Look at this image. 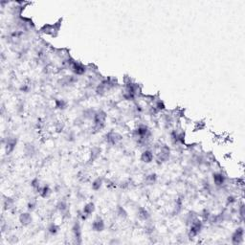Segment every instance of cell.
Instances as JSON below:
<instances>
[{"mask_svg": "<svg viewBox=\"0 0 245 245\" xmlns=\"http://www.w3.org/2000/svg\"><path fill=\"white\" fill-rule=\"evenodd\" d=\"M60 25H61L60 21L54 23V24H46L41 27L40 32L44 35L51 36L52 37H56L59 35V32L60 30Z\"/></svg>", "mask_w": 245, "mask_h": 245, "instance_id": "cell-1", "label": "cell"}, {"mask_svg": "<svg viewBox=\"0 0 245 245\" xmlns=\"http://www.w3.org/2000/svg\"><path fill=\"white\" fill-rule=\"evenodd\" d=\"M203 228V222L202 220H199V218H196L193 222L189 225V238H194L198 235Z\"/></svg>", "mask_w": 245, "mask_h": 245, "instance_id": "cell-2", "label": "cell"}, {"mask_svg": "<svg viewBox=\"0 0 245 245\" xmlns=\"http://www.w3.org/2000/svg\"><path fill=\"white\" fill-rule=\"evenodd\" d=\"M170 151L168 146H160L159 147V151L157 153V161L159 163L166 162L170 159Z\"/></svg>", "mask_w": 245, "mask_h": 245, "instance_id": "cell-3", "label": "cell"}, {"mask_svg": "<svg viewBox=\"0 0 245 245\" xmlns=\"http://www.w3.org/2000/svg\"><path fill=\"white\" fill-rule=\"evenodd\" d=\"M70 69L74 73L75 76H82V75H83L86 72V70H87V67H86L85 65H83L82 63H81V62H78L76 60H73L72 64H71Z\"/></svg>", "mask_w": 245, "mask_h": 245, "instance_id": "cell-4", "label": "cell"}, {"mask_svg": "<svg viewBox=\"0 0 245 245\" xmlns=\"http://www.w3.org/2000/svg\"><path fill=\"white\" fill-rule=\"evenodd\" d=\"M121 141H122V136L118 132L110 131L106 134V142L110 145L115 146L117 144H119Z\"/></svg>", "mask_w": 245, "mask_h": 245, "instance_id": "cell-5", "label": "cell"}, {"mask_svg": "<svg viewBox=\"0 0 245 245\" xmlns=\"http://www.w3.org/2000/svg\"><path fill=\"white\" fill-rule=\"evenodd\" d=\"M243 236H244V231L243 228H239L236 229V231L234 233L232 236V242L234 244H239L243 241Z\"/></svg>", "mask_w": 245, "mask_h": 245, "instance_id": "cell-6", "label": "cell"}, {"mask_svg": "<svg viewBox=\"0 0 245 245\" xmlns=\"http://www.w3.org/2000/svg\"><path fill=\"white\" fill-rule=\"evenodd\" d=\"M214 183L217 187H222L224 184H226V176L222 172L214 173Z\"/></svg>", "mask_w": 245, "mask_h": 245, "instance_id": "cell-7", "label": "cell"}, {"mask_svg": "<svg viewBox=\"0 0 245 245\" xmlns=\"http://www.w3.org/2000/svg\"><path fill=\"white\" fill-rule=\"evenodd\" d=\"M105 225V221L102 220L101 217H98L94 220V222L92 224V229L95 232H101L104 231Z\"/></svg>", "mask_w": 245, "mask_h": 245, "instance_id": "cell-8", "label": "cell"}, {"mask_svg": "<svg viewBox=\"0 0 245 245\" xmlns=\"http://www.w3.org/2000/svg\"><path fill=\"white\" fill-rule=\"evenodd\" d=\"M153 158H154V155H153V152L151 151V149H146V151L141 155V160L144 163H147V164L152 162Z\"/></svg>", "mask_w": 245, "mask_h": 245, "instance_id": "cell-9", "label": "cell"}, {"mask_svg": "<svg viewBox=\"0 0 245 245\" xmlns=\"http://www.w3.org/2000/svg\"><path fill=\"white\" fill-rule=\"evenodd\" d=\"M15 145H17V139H14V138H11L9 137L7 139L6 141V144H5V147H6V152L7 154H9L11 153L14 147H15Z\"/></svg>", "mask_w": 245, "mask_h": 245, "instance_id": "cell-10", "label": "cell"}, {"mask_svg": "<svg viewBox=\"0 0 245 245\" xmlns=\"http://www.w3.org/2000/svg\"><path fill=\"white\" fill-rule=\"evenodd\" d=\"M19 221L23 226H27L32 222V216L29 212H23L19 216Z\"/></svg>", "mask_w": 245, "mask_h": 245, "instance_id": "cell-11", "label": "cell"}, {"mask_svg": "<svg viewBox=\"0 0 245 245\" xmlns=\"http://www.w3.org/2000/svg\"><path fill=\"white\" fill-rule=\"evenodd\" d=\"M73 234H74V236L76 240L77 239H82V230H81V225H80V222L78 221H76L74 226H73Z\"/></svg>", "mask_w": 245, "mask_h": 245, "instance_id": "cell-12", "label": "cell"}, {"mask_svg": "<svg viewBox=\"0 0 245 245\" xmlns=\"http://www.w3.org/2000/svg\"><path fill=\"white\" fill-rule=\"evenodd\" d=\"M24 153L27 157L32 158L36 153V147L32 144H27L24 147Z\"/></svg>", "mask_w": 245, "mask_h": 245, "instance_id": "cell-13", "label": "cell"}, {"mask_svg": "<svg viewBox=\"0 0 245 245\" xmlns=\"http://www.w3.org/2000/svg\"><path fill=\"white\" fill-rule=\"evenodd\" d=\"M94 211H95V205H94V203L86 204L85 206H84V208H83V210H82V212H84V214L86 216H88L93 214Z\"/></svg>", "mask_w": 245, "mask_h": 245, "instance_id": "cell-14", "label": "cell"}, {"mask_svg": "<svg viewBox=\"0 0 245 245\" xmlns=\"http://www.w3.org/2000/svg\"><path fill=\"white\" fill-rule=\"evenodd\" d=\"M138 216L139 217L142 219V220H148L149 217H151V215H149V212L145 209V208H140L139 209V212H138Z\"/></svg>", "mask_w": 245, "mask_h": 245, "instance_id": "cell-15", "label": "cell"}, {"mask_svg": "<svg viewBox=\"0 0 245 245\" xmlns=\"http://www.w3.org/2000/svg\"><path fill=\"white\" fill-rule=\"evenodd\" d=\"M38 193L41 197H43V198H46V197H48L51 194V189L48 186H43L38 191Z\"/></svg>", "mask_w": 245, "mask_h": 245, "instance_id": "cell-16", "label": "cell"}, {"mask_svg": "<svg viewBox=\"0 0 245 245\" xmlns=\"http://www.w3.org/2000/svg\"><path fill=\"white\" fill-rule=\"evenodd\" d=\"M55 105H56V107L58 109L64 110L67 107V105H68V102L65 100L59 99V100H56V101H55Z\"/></svg>", "mask_w": 245, "mask_h": 245, "instance_id": "cell-17", "label": "cell"}, {"mask_svg": "<svg viewBox=\"0 0 245 245\" xmlns=\"http://www.w3.org/2000/svg\"><path fill=\"white\" fill-rule=\"evenodd\" d=\"M57 208H58V210L61 212V214H64V212H66L67 210H68V205H67L66 201L61 200V201H59V202L58 203Z\"/></svg>", "mask_w": 245, "mask_h": 245, "instance_id": "cell-18", "label": "cell"}, {"mask_svg": "<svg viewBox=\"0 0 245 245\" xmlns=\"http://www.w3.org/2000/svg\"><path fill=\"white\" fill-rule=\"evenodd\" d=\"M95 114H96V111L93 109H86L85 111L83 112V118L86 120H93L94 117H95Z\"/></svg>", "mask_w": 245, "mask_h": 245, "instance_id": "cell-19", "label": "cell"}, {"mask_svg": "<svg viewBox=\"0 0 245 245\" xmlns=\"http://www.w3.org/2000/svg\"><path fill=\"white\" fill-rule=\"evenodd\" d=\"M157 180V176L155 173H151V174L147 175V177L145 178V182L147 183V185H153L155 184Z\"/></svg>", "mask_w": 245, "mask_h": 245, "instance_id": "cell-20", "label": "cell"}, {"mask_svg": "<svg viewBox=\"0 0 245 245\" xmlns=\"http://www.w3.org/2000/svg\"><path fill=\"white\" fill-rule=\"evenodd\" d=\"M102 184H104V180H102L101 178L95 179L92 183V189H94V191H99V189L101 188Z\"/></svg>", "mask_w": 245, "mask_h": 245, "instance_id": "cell-21", "label": "cell"}, {"mask_svg": "<svg viewBox=\"0 0 245 245\" xmlns=\"http://www.w3.org/2000/svg\"><path fill=\"white\" fill-rule=\"evenodd\" d=\"M100 154H101V149L99 147H93L91 149V152H90V160L91 161L96 160L97 158L100 156Z\"/></svg>", "mask_w": 245, "mask_h": 245, "instance_id": "cell-22", "label": "cell"}, {"mask_svg": "<svg viewBox=\"0 0 245 245\" xmlns=\"http://www.w3.org/2000/svg\"><path fill=\"white\" fill-rule=\"evenodd\" d=\"M14 207V201L13 199L10 198V197H7L6 199H4V208L6 210H11Z\"/></svg>", "mask_w": 245, "mask_h": 245, "instance_id": "cell-23", "label": "cell"}, {"mask_svg": "<svg viewBox=\"0 0 245 245\" xmlns=\"http://www.w3.org/2000/svg\"><path fill=\"white\" fill-rule=\"evenodd\" d=\"M117 214H118V216H119L121 218H126L128 217V212H125V210L123 208V207H118V209H117Z\"/></svg>", "mask_w": 245, "mask_h": 245, "instance_id": "cell-24", "label": "cell"}, {"mask_svg": "<svg viewBox=\"0 0 245 245\" xmlns=\"http://www.w3.org/2000/svg\"><path fill=\"white\" fill-rule=\"evenodd\" d=\"M48 231L51 235H56L58 232H59V227L56 225V224H51L48 228Z\"/></svg>", "mask_w": 245, "mask_h": 245, "instance_id": "cell-25", "label": "cell"}, {"mask_svg": "<svg viewBox=\"0 0 245 245\" xmlns=\"http://www.w3.org/2000/svg\"><path fill=\"white\" fill-rule=\"evenodd\" d=\"M36 201H35V200H31L29 203H28V210L29 211H34L35 209H36Z\"/></svg>", "mask_w": 245, "mask_h": 245, "instance_id": "cell-26", "label": "cell"}, {"mask_svg": "<svg viewBox=\"0 0 245 245\" xmlns=\"http://www.w3.org/2000/svg\"><path fill=\"white\" fill-rule=\"evenodd\" d=\"M56 129H57V131H59V132H60V131H62L63 129H64V124H63L62 122H59V123H57V124H56Z\"/></svg>", "mask_w": 245, "mask_h": 245, "instance_id": "cell-27", "label": "cell"}]
</instances>
